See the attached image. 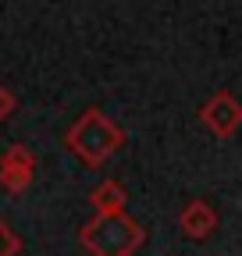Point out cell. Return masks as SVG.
<instances>
[{"instance_id":"obj_1","label":"cell","mask_w":242,"mask_h":256,"mask_svg":"<svg viewBox=\"0 0 242 256\" xmlns=\"http://www.w3.org/2000/svg\"><path fill=\"white\" fill-rule=\"evenodd\" d=\"M68 153H75L86 168H104L107 160L125 146V128L100 107H86L78 121L64 132Z\"/></svg>"},{"instance_id":"obj_2","label":"cell","mask_w":242,"mask_h":256,"mask_svg":"<svg viewBox=\"0 0 242 256\" xmlns=\"http://www.w3.org/2000/svg\"><path fill=\"white\" fill-rule=\"evenodd\" d=\"M78 246L89 256H136L146 246V228L125 214H93L78 228Z\"/></svg>"},{"instance_id":"obj_3","label":"cell","mask_w":242,"mask_h":256,"mask_svg":"<svg viewBox=\"0 0 242 256\" xmlns=\"http://www.w3.org/2000/svg\"><path fill=\"white\" fill-rule=\"evenodd\" d=\"M200 124L206 128L210 136L218 139H232L242 128V104L232 89H218L214 96H206L200 107Z\"/></svg>"},{"instance_id":"obj_4","label":"cell","mask_w":242,"mask_h":256,"mask_svg":"<svg viewBox=\"0 0 242 256\" xmlns=\"http://www.w3.org/2000/svg\"><path fill=\"white\" fill-rule=\"evenodd\" d=\"M36 171H40V160L25 142H14L0 153V188L8 196H22V192L32 188Z\"/></svg>"},{"instance_id":"obj_5","label":"cell","mask_w":242,"mask_h":256,"mask_svg":"<svg viewBox=\"0 0 242 256\" xmlns=\"http://www.w3.org/2000/svg\"><path fill=\"white\" fill-rule=\"evenodd\" d=\"M178 228L189 242H206L218 232V210L210 206V200H189L178 214Z\"/></svg>"},{"instance_id":"obj_6","label":"cell","mask_w":242,"mask_h":256,"mask_svg":"<svg viewBox=\"0 0 242 256\" xmlns=\"http://www.w3.org/2000/svg\"><path fill=\"white\" fill-rule=\"evenodd\" d=\"M89 206H93V214H125L128 188L118 178H107V182H100L93 192H89Z\"/></svg>"},{"instance_id":"obj_7","label":"cell","mask_w":242,"mask_h":256,"mask_svg":"<svg viewBox=\"0 0 242 256\" xmlns=\"http://www.w3.org/2000/svg\"><path fill=\"white\" fill-rule=\"evenodd\" d=\"M22 252V238L14 235V228L0 217V256H18Z\"/></svg>"},{"instance_id":"obj_8","label":"cell","mask_w":242,"mask_h":256,"mask_svg":"<svg viewBox=\"0 0 242 256\" xmlns=\"http://www.w3.org/2000/svg\"><path fill=\"white\" fill-rule=\"evenodd\" d=\"M14 107H18V100H14V92L4 86V82H0V124H4L11 114H14Z\"/></svg>"}]
</instances>
